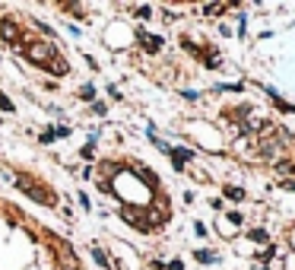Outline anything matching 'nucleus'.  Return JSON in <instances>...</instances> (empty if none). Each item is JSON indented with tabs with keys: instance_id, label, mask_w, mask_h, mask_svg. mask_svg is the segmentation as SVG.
I'll list each match as a JSON object with an SVG mask.
<instances>
[{
	"instance_id": "nucleus-5",
	"label": "nucleus",
	"mask_w": 295,
	"mask_h": 270,
	"mask_svg": "<svg viewBox=\"0 0 295 270\" xmlns=\"http://www.w3.org/2000/svg\"><path fill=\"white\" fill-rule=\"evenodd\" d=\"M286 270H295V258H289V261H286Z\"/></svg>"
},
{
	"instance_id": "nucleus-3",
	"label": "nucleus",
	"mask_w": 295,
	"mask_h": 270,
	"mask_svg": "<svg viewBox=\"0 0 295 270\" xmlns=\"http://www.w3.org/2000/svg\"><path fill=\"white\" fill-rule=\"evenodd\" d=\"M3 38L13 51H19L29 64L42 67V70H51V73H67L70 64L67 57L60 54V48L51 38H42V35H32V23H25L19 13H10L3 16Z\"/></svg>"
},
{
	"instance_id": "nucleus-1",
	"label": "nucleus",
	"mask_w": 295,
	"mask_h": 270,
	"mask_svg": "<svg viewBox=\"0 0 295 270\" xmlns=\"http://www.w3.org/2000/svg\"><path fill=\"white\" fill-rule=\"evenodd\" d=\"M92 188L111 207L118 222L140 235H152L169 226L172 200L152 165L130 153H105L92 165Z\"/></svg>"
},
{
	"instance_id": "nucleus-2",
	"label": "nucleus",
	"mask_w": 295,
	"mask_h": 270,
	"mask_svg": "<svg viewBox=\"0 0 295 270\" xmlns=\"http://www.w3.org/2000/svg\"><path fill=\"white\" fill-rule=\"evenodd\" d=\"M0 270H89L60 229L0 185Z\"/></svg>"
},
{
	"instance_id": "nucleus-4",
	"label": "nucleus",
	"mask_w": 295,
	"mask_h": 270,
	"mask_svg": "<svg viewBox=\"0 0 295 270\" xmlns=\"http://www.w3.org/2000/svg\"><path fill=\"white\" fill-rule=\"evenodd\" d=\"M225 194H229L232 200H241V197H245V194H241V188H225Z\"/></svg>"
}]
</instances>
